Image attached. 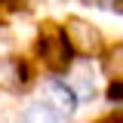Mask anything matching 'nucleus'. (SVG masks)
I'll return each instance as SVG.
<instances>
[{
	"label": "nucleus",
	"mask_w": 123,
	"mask_h": 123,
	"mask_svg": "<svg viewBox=\"0 0 123 123\" xmlns=\"http://www.w3.org/2000/svg\"><path fill=\"white\" fill-rule=\"evenodd\" d=\"M65 37H68L71 49L83 52V55H95L102 49V34H98V28H92L89 22H83V18H68L65 22Z\"/></svg>",
	"instance_id": "nucleus-1"
},
{
	"label": "nucleus",
	"mask_w": 123,
	"mask_h": 123,
	"mask_svg": "<svg viewBox=\"0 0 123 123\" xmlns=\"http://www.w3.org/2000/svg\"><path fill=\"white\" fill-rule=\"evenodd\" d=\"M68 37H59L55 31L49 28L40 37V55H43V62L46 65H52V68H65L68 65Z\"/></svg>",
	"instance_id": "nucleus-2"
},
{
	"label": "nucleus",
	"mask_w": 123,
	"mask_h": 123,
	"mask_svg": "<svg viewBox=\"0 0 123 123\" xmlns=\"http://www.w3.org/2000/svg\"><path fill=\"white\" fill-rule=\"evenodd\" d=\"M46 92H49V98L55 102V108H59L62 114H71V111L77 108V95H74V89H71L68 83L49 80V83H46Z\"/></svg>",
	"instance_id": "nucleus-3"
},
{
	"label": "nucleus",
	"mask_w": 123,
	"mask_h": 123,
	"mask_svg": "<svg viewBox=\"0 0 123 123\" xmlns=\"http://www.w3.org/2000/svg\"><path fill=\"white\" fill-rule=\"evenodd\" d=\"M105 71L111 80L123 83V43H117L111 52H108V62H105Z\"/></svg>",
	"instance_id": "nucleus-4"
},
{
	"label": "nucleus",
	"mask_w": 123,
	"mask_h": 123,
	"mask_svg": "<svg viewBox=\"0 0 123 123\" xmlns=\"http://www.w3.org/2000/svg\"><path fill=\"white\" fill-rule=\"evenodd\" d=\"M22 123H62V120H59L55 111H49V108H43V105H31L28 111H25Z\"/></svg>",
	"instance_id": "nucleus-5"
},
{
	"label": "nucleus",
	"mask_w": 123,
	"mask_h": 123,
	"mask_svg": "<svg viewBox=\"0 0 123 123\" xmlns=\"http://www.w3.org/2000/svg\"><path fill=\"white\" fill-rule=\"evenodd\" d=\"M89 3H102V0H89Z\"/></svg>",
	"instance_id": "nucleus-6"
}]
</instances>
